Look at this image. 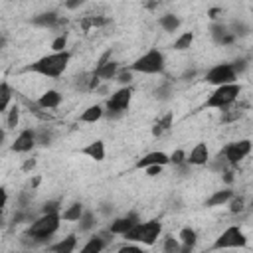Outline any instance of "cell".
I'll list each match as a JSON object with an SVG mask.
<instances>
[{"instance_id": "ac0fdd59", "label": "cell", "mask_w": 253, "mask_h": 253, "mask_svg": "<svg viewBox=\"0 0 253 253\" xmlns=\"http://www.w3.org/2000/svg\"><path fill=\"white\" fill-rule=\"evenodd\" d=\"M170 127H172V113H166L164 117H160L152 125V135L154 137H162L166 131H170Z\"/></svg>"}, {"instance_id": "f1b7e54d", "label": "cell", "mask_w": 253, "mask_h": 253, "mask_svg": "<svg viewBox=\"0 0 253 253\" xmlns=\"http://www.w3.org/2000/svg\"><path fill=\"white\" fill-rule=\"evenodd\" d=\"M18 121H20V107L12 105L10 111H8V129H16Z\"/></svg>"}, {"instance_id": "9a60e30c", "label": "cell", "mask_w": 253, "mask_h": 253, "mask_svg": "<svg viewBox=\"0 0 253 253\" xmlns=\"http://www.w3.org/2000/svg\"><path fill=\"white\" fill-rule=\"evenodd\" d=\"M117 63L115 61H111V59H107V61H103V63H97V67H95V77H99V79H113L115 75H117Z\"/></svg>"}, {"instance_id": "484cf974", "label": "cell", "mask_w": 253, "mask_h": 253, "mask_svg": "<svg viewBox=\"0 0 253 253\" xmlns=\"http://www.w3.org/2000/svg\"><path fill=\"white\" fill-rule=\"evenodd\" d=\"M160 26L166 30V32H174L178 26H180V20L174 16V14H166L160 18Z\"/></svg>"}, {"instance_id": "9c48e42d", "label": "cell", "mask_w": 253, "mask_h": 253, "mask_svg": "<svg viewBox=\"0 0 253 253\" xmlns=\"http://www.w3.org/2000/svg\"><path fill=\"white\" fill-rule=\"evenodd\" d=\"M160 231H162V225H160L158 220H150L146 224H141V227H139V239L137 241H141L144 245H152L158 239Z\"/></svg>"}, {"instance_id": "60d3db41", "label": "cell", "mask_w": 253, "mask_h": 253, "mask_svg": "<svg viewBox=\"0 0 253 253\" xmlns=\"http://www.w3.org/2000/svg\"><path fill=\"white\" fill-rule=\"evenodd\" d=\"M34 168H36V160H34V158H28V160L22 164V170H24V172H32Z\"/></svg>"}, {"instance_id": "f6af8a7d", "label": "cell", "mask_w": 253, "mask_h": 253, "mask_svg": "<svg viewBox=\"0 0 253 253\" xmlns=\"http://www.w3.org/2000/svg\"><path fill=\"white\" fill-rule=\"evenodd\" d=\"M4 139H6V133L0 129V146H2V142H4Z\"/></svg>"}, {"instance_id": "277c9868", "label": "cell", "mask_w": 253, "mask_h": 253, "mask_svg": "<svg viewBox=\"0 0 253 253\" xmlns=\"http://www.w3.org/2000/svg\"><path fill=\"white\" fill-rule=\"evenodd\" d=\"M131 71H139V73H162L164 71V56L158 50H150L144 56H141L133 65Z\"/></svg>"}, {"instance_id": "83f0119b", "label": "cell", "mask_w": 253, "mask_h": 253, "mask_svg": "<svg viewBox=\"0 0 253 253\" xmlns=\"http://www.w3.org/2000/svg\"><path fill=\"white\" fill-rule=\"evenodd\" d=\"M77 222H79V229H81V231H89V229L95 225V222H93V214H91V212H83V214H81V218H79Z\"/></svg>"}, {"instance_id": "603a6c76", "label": "cell", "mask_w": 253, "mask_h": 253, "mask_svg": "<svg viewBox=\"0 0 253 253\" xmlns=\"http://www.w3.org/2000/svg\"><path fill=\"white\" fill-rule=\"evenodd\" d=\"M180 239H182V243H184V251L194 249V245H196V241H198L196 231H194L192 227H184V229L180 231Z\"/></svg>"}, {"instance_id": "8992f818", "label": "cell", "mask_w": 253, "mask_h": 253, "mask_svg": "<svg viewBox=\"0 0 253 253\" xmlns=\"http://www.w3.org/2000/svg\"><path fill=\"white\" fill-rule=\"evenodd\" d=\"M237 79V73L233 71L231 63H222V65H216L212 67L208 73H206V81L212 83V85H225V83H235Z\"/></svg>"}, {"instance_id": "ee69618b", "label": "cell", "mask_w": 253, "mask_h": 253, "mask_svg": "<svg viewBox=\"0 0 253 253\" xmlns=\"http://www.w3.org/2000/svg\"><path fill=\"white\" fill-rule=\"evenodd\" d=\"M218 14H222V10H218V8L210 10V18H218Z\"/></svg>"}, {"instance_id": "cb8c5ba5", "label": "cell", "mask_w": 253, "mask_h": 253, "mask_svg": "<svg viewBox=\"0 0 253 253\" xmlns=\"http://www.w3.org/2000/svg\"><path fill=\"white\" fill-rule=\"evenodd\" d=\"M81 214H83V206L81 204H71L63 214H61V218L65 220V222H77L79 218H81Z\"/></svg>"}, {"instance_id": "4fadbf2b", "label": "cell", "mask_w": 253, "mask_h": 253, "mask_svg": "<svg viewBox=\"0 0 253 253\" xmlns=\"http://www.w3.org/2000/svg\"><path fill=\"white\" fill-rule=\"evenodd\" d=\"M135 224H139V218H137V214H129L127 218H119V220H115L111 225H109V231L111 233H115V235H123L127 229H131Z\"/></svg>"}, {"instance_id": "4dcf8cb0", "label": "cell", "mask_w": 253, "mask_h": 253, "mask_svg": "<svg viewBox=\"0 0 253 253\" xmlns=\"http://www.w3.org/2000/svg\"><path fill=\"white\" fill-rule=\"evenodd\" d=\"M34 137H36V144H50V141H52V135L48 133V131H34Z\"/></svg>"}, {"instance_id": "1f68e13d", "label": "cell", "mask_w": 253, "mask_h": 253, "mask_svg": "<svg viewBox=\"0 0 253 253\" xmlns=\"http://www.w3.org/2000/svg\"><path fill=\"white\" fill-rule=\"evenodd\" d=\"M180 249V245H178V241L174 239V237H166L164 239V251L166 253H174V251H178Z\"/></svg>"}, {"instance_id": "f546056e", "label": "cell", "mask_w": 253, "mask_h": 253, "mask_svg": "<svg viewBox=\"0 0 253 253\" xmlns=\"http://www.w3.org/2000/svg\"><path fill=\"white\" fill-rule=\"evenodd\" d=\"M227 34V28L224 26V24H214L212 26V36H214V40L216 42H222V38Z\"/></svg>"}, {"instance_id": "d4e9b609", "label": "cell", "mask_w": 253, "mask_h": 253, "mask_svg": "<svg viewBox=\"0 0 253 253\" xmlns=\"http://www.w3.org/2000/svg\"><path fill=\"white\" fill-rule=\"evenodd\" d=\"M105 249V241L101 239V237H91L89 239V243L87 245H83V253H99V251H103Z\"/></svg>"}, {"instance_id": "d590c367", "label": "cell", "mask_w": 253, "mask_h": 253, "mask_svg": "<svg viewBox=\"0 0 253 253\" xmlns=\"http://www.w3.org/2000/svg\"><path fill=\"white\" fill-rule=\"evenodd\" d=\"M117 81H119V83H123V85H129V83L133 81V73H131V69H123V71H119V73H117Z\"/></svg>"}, {"instance_id": "ffe728a7", "label": "cell", "mask_w": 253, "mask_h": 253, "mask_svg": "<svg viewBox=\"0 0 253 253\" xmlns=\"http://www.w3.org/2000/svg\"><path fill=\"white\" fill-rule=\"evenodd\" d=\"M10 101H12V87L8 85V81H2L0 83V113L8 109Z\"/></svg>"}, {"instance_id": "8d00e7d4", "label": "cell", "mask_w": 253, "mask_h": 253, "mask_svg": "<svg viewBox=\"0 0 253 253\" xmlns=\"http://www.w3.org/2000/svg\"><path fill=\"white\" fill-rule=\"evenodd\" d=\"M162 164H150V166H146V174L148 176H158L160 172H162Z\"/></svg>"}, {"instance_id": "44dd1931", "label": "cell", "mask_w": 253, "mask_h": 253, "mask_svg": "<svg viewBox=\"0 0 253 253\" xmlns=\"http://www.w3.org/2000/svg\"><path fill=\"white\" fill-rule=\"evenodd\" d=\"M57 14L56 12H48V14H40V16H36L32 22L36 24V26H42V28H54L56 24H57Z\"/></svg>"}, {"instance_id": "b9f144b4", "label": "cell", "mask_w": 253, "mask_h": 253, "mask_svg": "<svg viewBox=\"0 0 253 253\" xmlns=\"http://www.w3.org/2000/svg\"><path fill=\"white\" fill-rule=\"evenodd\" d=\"M85 0H65V8H69V10H73V8H77V6H81Z\"/></svg>"}, {"instance_id": "8fae6325", "label": "cell", "mask_w": 253, "mask_h": 253, "mask_svg": "<svg viewBox=\"0 0 253 253\" xmlns=\"http://www.w3.org/2000/svg\"><path fill=\"white\" fill-rule=\"evenodd\" d=\"M210 160V150H208V146L204 144V142H198L192 150H190V156L186 158V162L188 164H194V166H202V164H206Z\"/></svg>"}, {"instance_id": "30bf717a", "label": "cell", "mask_w": 253, "mask_h": 253, "mask_svg": "<svg viewBox=\"0 0 253 253\" xmlns=\"http://www.w3.org/2000/svg\"><path fill=\"white\" fill-rule=\"evenodd\" d=\"M34 146H36L34 131L26 129V131H22V133L16 137V141H14V144H12V150H14V152H28V150H32Z\"/></svg>"}, {"instance_id": "3957f363", "label": "cell", "mask_w": 253, "mask_h": 253, "mask_svg": "<svg viewBox=\"0 0 253 253\" xmlns=\"http://www.w3.org/2000/svg\"><path fill=\"white\" fill-rule=\"evenodd\" d=\"M239 91H241V87L237 85V83L218 85L216 91L206 101V107H210V109H227L231 103H235V99L239 97Z\"/></svg>"}, {"instance_id": "bcb514c9", "label": "cell", "mask_w": 253, "mask_h": 253, "mask_svg": "<svg viewBox=\"0 0 253 253\" xmlns=\"http://www.w3.org/2000/svg\"><path fill=\"white\" fill-rule=\"evenodd\" d=\"M40 186V176H36L34 180H32V188H38Z\"/></svg>"}, {"instance_id": "7c38bea8", "label": "cell", "mask_w": 253, "mask_h": 253, "mask_svg": "<svg viewBox=\"0 0 253 253\" xmlns=\"http://www.w3.org/2000/svg\"><path fill=\"white\" fill-rule=\"evenodd\" d=\"M81 154H85L87 158H91L95 162H101V160H105V142L103 141H93L87 146L81 148Z\"/></svg>"}, {"instance_id": "7dc6e473", "label": "cell", "mask_w": 253, "mask_h": 253, "mask_svg": "<svg viewBox=\"0 0 253 253\" xmlns=\"http://www.w3.org/2000/svg\"><path fill=\"white\" fill-rule=\"evenodd\" d=\"M4 44H6V38H4V36H0V48H4Z\"/></svg>"}, {"instance_id": "d6986e66", "label": "cell", "mask_w": 253, "mask_h": 253, "mask_svg": "<svg viewBox=\"0 0 253 253\" xmlns=\"http://www.w3.org/2000/svg\"><path fill=\"white\" fill-rule=\"evenodd\" d=\"M75 247H77V239H75V235H67L65 239H61L59 243L52 245L50 249H52V251H56V253H71V251H75Z\"/></svg>"}, {"instance_id": "5b68a950", "label": "cell", "mask_w": 253, "mask_h": 253, "mask_svg": "<svg viewBox=\"0 0 253 253\" xmlns=\"http://www.w3.org/2000/svg\"><path fill=\"white\" fill-rule=\"evenodd\" d=\"M131 99H133V89L131 87H121L119 91H115L109 97V101H107V113H109V117L123 115L129 109Z\"/></svg>"}, {"instance_id": "7a4b0ae2", "label": "cell", "mask_w": 253, "mask_h": 253, "mask_svg": "<svg viewBox=\"0 0 253 253\" xmlns=\"http://www.w3.org/2000/svg\"><path fill=\"white\" fill-rule=\"evenodd\" d=\"M59 220H61L59 214H44L42 218H38L30 225V229H28L26 235L32 237V241H46V239H50L57 231Z\"/></svg>"}, {"instance_id": "836d02e7", "label": "cell", "mask_w": 253, "mask_h": 253, "mask_svg": "<svg viewBox=\"0 0 253 253\" xmlns=\"http://www.w3.org/2000/svg\"><path fill=\"white\" fill-rule=\"evenodd\" d=\"M168 158H170V162L172 164H184L186 162V154H184V150L182 148H178V150H174L170 156H168Z\"/></svg>"}, {"instance_id": "e0dca14e", "label": "cell", "mask_w": 253, "mask_h": 253, "mask_svg": "<svg viewBox=\"0 0 253 253\" xmlns=\"http://www.w3.org/2000/svg\"><path fill=\"white\" fill-rule=\"evenodd\" d=\"M101 117H103V107L101 105H91V107H87L85 111L81 113L79 121L81 123H97Z\"/></svg>"}, {"instance_id": "52a82bcc", "label": "cell", "mask_w": 253, "mask_h": 253, "mask_svg": "<svg viewBox=\"0 0 253 253\" xmlns=\"http://www.w3.org/2000/svg\"><path fill=\"white\" fill-rule=\"evenodd\" d=\"M243 245H245V235H243V231H241L237 225H231V227H227V229L218 237V241L214 243V249L243 247Z\"/></svg>"}, {"instance_id": "7402d4cb", "label": "cell", "mask_w": 253, "mask_h": 253, "mask_svg": "<svg viewBox=\"0 0 253 253\" xmlns=\"http://www.w3.org/2000/svg\"><path fill=\"white\" fill-rule=\"evenodd\" d=\"M233 196V192L231 190H218L206 204L210 206V208H214V206H224L225 202H229V198Z\"/></svg>"}, {"instance_id": "2e32d148", "label": "cell", "mask_w": 253, "mask_h": 253, "mask_svg": "<svg viewBox=\"0 0 253 253\" xmlns=\"http://www.w3.org/2000/svg\"><path fill=\"white\" fill-rule=\"evenodd\" d=\"M59 103H61V95H59L57 91H54V89L46 91V93L38 99V105H40L42 109H56V107H59Z\"/></svg>"}, {"instance_id": "7bdbcfd3", "label": "cell", "mask_w": 253, "mask_h": 253, "mask_svg": "<svg viewBox=\"0 0 253 253\" xmlns=\"http://www.w3.org/2000/svg\"><path fill=\"white\" fill-rule=\"evenodd\" d=\"M121 251H141V247L139 245H123Z\"/></svg>"}, {"instance_id": "4316f807", "label": "cell", "mask_w": 253, "mask_h": 253, "mask_svg": "<svg viewBox=\"0 0 253 253\" xmlns=\"http://www.w3.org/2000/svg\"><path fill=\"white\" fill-rule=\"evenodd\" d=\"M192 42H194V34H192V32H186V34H182V36L174 42V50L184 52V50H188V48L192 46Z\"/></svg>"}, {"instance_id": "ba28073f", "label": "cell", "mask_w": 253, "mask_h": 253, "mask_svg": "<svg viewBox=\"0 0 253 253\" xmlns=\"http://www.w3.org/2000/svg\"><path fill=\"white\" fill-rule=\"evenodd\" d=\"M249 152H251V142H249L247 139H245V141L231 142V144H227V146L224 148V156H225V160H227L229 164L241 162Z\"/></svg>"}, {"instance_id": "e575fe53", "label": "cell", "mask_w": 253, "mask_h": 253, "mask_svg": "<svg viewBox=\"0 0 253 253\" xmlns=\"http://www.w3.org/2000/svg\"><path fill=\"white\" fill-rule=\"evenodd\" d=\"M65 46H67V36L63 34V36H59V38H56V40H54L52 50H54V52H63V50H65Z\"/></svg>"}, {"instance_id": "5bb4252c", "label": "cell", "mask_w": 253, "mask_h": 253, "mask_svg": "<svg viewBox=\"0 0 253 253\" xmlns=\"http://www.w3.org/2000/svg\"><path fill=\"white\" fill-rule=\"evenodd\" d=\"M168 162H170V158H168L166 152L154 150V152H148L146 156H142V158L137 162V168H146V166H150V164H162V166H166Z\"/></svg>"}, {"instance_id": "f35d334b", "label": "cell", "mask_w": 253, "mask_h": 253, "mask_svg": "<svg viewBox=\"0 0 253 253\" xmlns=\"http://www.w3.org/2000/svg\"><path fill=\"white\" fill-rule=\"evenodd\" d=\"M6 202H8V194H6V190H4V188H0V216H2V212H4Z\"/></svg>"}, {"instance_id": "74e56055", "label": "cell", "mask_w": 253, "mask_h": 253, "mask_svg": "<svg viewBox=\"0 0 253 253\" xmlns=\"http://www.w3.org/2000/svg\"><path fill=\"white\" fill-rule=\"evenodd\" d=\"M59 212V202H48L46 206H44V214H57Z\"/></svg>"}, {"instance_id": "ab89813d", "label": "cell", "mask_w": 253, "mask_h": 253, "mask_svg": "<svg viewBox=\"0 0 253 253\" xmlns=\"http://www.w3.org/2000/svg\"><path fill=\"white\" fill-rule=\"evenodd\" d=\"M168 95H170V85H164V87L156 89V97L158 99H168Z\"/></svg>"}, {"instance_id": "d6a6232c", "label": "cell", "mask_w": 253, "mask_h": 253, "mask_svg": "<svg viewBox=\"0 0 253 253\" xmlns=\"http://www.w3.org/2000/svg\"><path fill=\"white\" fill-rule=\"evenodd\" d=\"M231 202H229V210L233 212V214H237V212H243V208H245V202H243V198H229Z\"/></svg>"}, {"instance_id": "6da1fadb", "label": "cell", "mask_w": 253, "mask_h": 253, "mask_svg": "<svg viewBox=\"0 0 253 253\" xmlns=\"http://www.w3.org/2000/svg\"><path fill=\"white\" fill-rule=\"evenodd\" d=\"M69 59H71V54H69L67 50H63V52H54V54L44 56V57H40L38 61L30 63L26 69L32 71V73L44 75V77H59V75L65 71Z\"/></svg>"}]
</instances>
